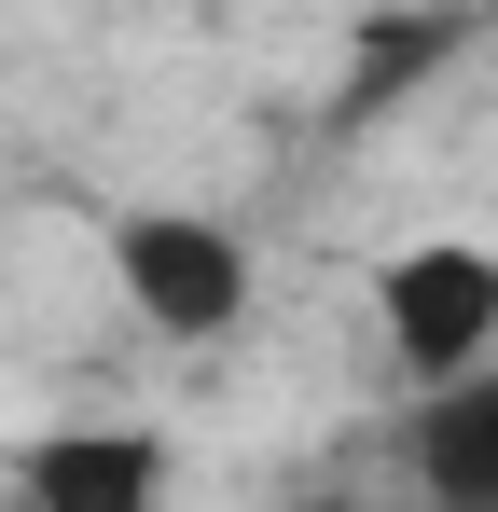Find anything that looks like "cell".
Masks as SVG:
<instances>
[{
	"label": "cell",
	"instance_id": "6da1fadb",
	"mask_svg": "<svg viewBox=\"0 0 498 512\" xmlns=\"http://www.w3.org/2000/svg\"><path fill=\"white\" fill-rule=\"evenodd\" d=\"M374 333H388V360L415 374V402L457 388V374H485L498 360V250H471V236L388 250L374 263Z\"/></svg>",
	"mask_w": 498,
	"mask_h": 512
},
{
	"label": "cell",
	"instance_id": "7a4b0ae2",
	"mask_svg": "<svg viewBox=\"0 0 498 512\" xmlns=\"http://www.w3.org/2000/svg\"><path fill=\"white\" fill-rule=\"evenodd\" d=\"M111 277L166 346H222L249 319V236L208 208H125L111 222Z\"/></svg>",
	"mask_w": 498,
	"mask_h": 512
},
{
	"label": "cell",
	"instance_id": "3957f363",
	"mask_svg": "<svg viewBox=\"0 0 498 512\" xmlns=\"http://www.w3.org/2000/svg\"><path fill=\"white\" fill-rule=\"evenodd\" d=\"M166 485H180V457L139 416H83L28 443V512H166Z\"/></svg>",
	"mask_w": 498,
	"mask_h": 512
},
{
	"label": "cell",
	"instance_id": "277c9868",
	"mask_svg": "<svg viewBox=\"0 0 498 512\" xmlns=\"http://www.w3.org/2000/svg\"><path fill=\"white\" fill-rule=\"evenodd\" d=\"M415 485L443 512H498V360L415 402Z\"/></svg>",
	"mask_w": 498,
	"mask_h": 512
},
{
	"label": "cell",
	"instance_id": "5b68a950",
	"mask_svg": "<svg viewBox=\"0 0 498 512\" xmlns=\"http://www.w3.org/2000/svg\"><path fill=\"white\" fill-rule=\"evenodd\" d=\"M429 56H443V28H388V42H360V56H346V125H360V111H402Z\"/></svg>",
	"mask_w": 498,
	"mask_h": 512
}]
</instances>
